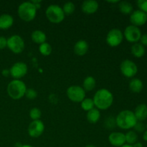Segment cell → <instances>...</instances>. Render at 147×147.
Here are the masks:
<instances>
[{
	"mask_svg": "<svg viewBox=\"0 0 147 147\" xmlns=\"http://www.w3.org/2000/svg\"><path fill=\"white\" fill-rule=\"evenodd\" d=\"M7 46V39L0 36V50L4 49Z\"/></svg>",
	"mask_w": 147,
	"mask_h": 147,
	"instance_id": "obj_34",
	"label": "cell"
},
{
	"mask_svg": "<svg viewBox=\"0 0 147 147\" xmlns=\"http://www.w3.org/2000/svg\"><path fill=\"white\" fill-rule=\"evenodd\" d=\"M139 10L147 14V0H138L136 1Z\"/></svg>",
	"mask_w": 147,
	"mask_h": 147,
	"instance_id": "obj_31",
	"label": "cell"
},
{
	"mask_svg": "<svg viewBox=\"0 0 147 147\" xmlns=\"http://www.w3.org/2000/svg\"><path fill=\"white\" fill-rule=\"evenodd\" d=\"M119 11L123 14H129L133 12V6L129 1H123L119 2Z\"/></svg>",
	"mask_w": 147,
	"mask_h": 147,
	"instance_id": "obj_24",
	"label": "cell"
},
{
	"mask_svg": "<svg viewBox=\"0 0 147 147\" xmlns=\"http://www.w3.org/2000/svg\"><path fill=\"white\" fill-rule=\"evenodd\" d=\"M24 41L18 34H14L7 39V47L14 54H20L24 49Z\"/></svg>",
	"mask_w": 147,
	"mask_h": 147,
	"instance_id": "obj_6",
	"label": "cell"
},
{
	"mask_svg": "<svg viewBox=\"0 0 147 147\" xmlns=\"http://www.w3.org/2000/svg\"><path fill=\"white\" fill-rule=\"evenodd\" d=\"M45 131V124L42 121H32L27 129L29 136L32 138H37L41 136Z\"/></svg>",
	"mask_w": 147,
	"mask_h": 147,
	"instance_id": "obj_12",
	"label": "cell"
},
{
	"mask_svg": "<svg viewBox=\"0 0 147 147\" xmlns=\"http://www.w3.org/2000/svg\"><path fill=\"white\" fill-rule=\"evenodd\" d=\"M123 36L128 42L131 43H137L142 37V32L139 27L134 25H129L125 29Z\"/></svg>",
	"mask_w": 147,
	"mask_h": 147,
	"instance_id": "obj_11",
	"label": "cell"
},
{
	"mask_svg": "<svg viewBox=\"0 0 147 147\" xmlns=\"http://www.w3.org/2000/svg\"><path fill=\"white\" fill-rule=\"evenodd\" d=\"M9 71L10 76L14 78V80H20L27 75L28 67L26 63L23 62H17L11 66Z\"/></svg>",
	"mask_w": 147,
	"mask_h": 147,
	"instance_id": "obj_10",
	"label": "cell"
},
{
	"mask_svg": "<svg viewBox=\"0 0 147 147\" xmlns=\"http://www.w3.org/2000/svg\"><path fill=\"white\" fill-rule=\"evenodd\" d=\"M20 147H34V146H31V145H28V144H26V145H22Z\"/></svg>",
	"mask_w": 147,
	"mask_h": 147,
	"instance_id": "obj_40",
	"label": "cell"
},
{
	"mask_svg": "<svg viewBox=\"0 0 147 147\" xmlns=\"http://www.w3.org/2000/svg\"><path fill=\"white\" fill-rule=\"evenodd\" d=\"M81 108L85 111H89L95 108V104L93 100L89 98H86L81 102Z\"/></svg>",
	"mask_w": 147,
	"mask_h": 147,
	"instance_id": "obj_26",
	"label": "cell"
},
{
	"mask_svg": "<svg viewBox=\"0 0 147 147\" xmlns=\"http://www.w3.org/2000/svg\"><path fill=\"white\" fill-rule=\"evenodd\" d=\"M98 3L95 0H86L81 5L82 11L87 14H93L98 9Z\"/></svg>",
	"mask_w": 147,
	"mask_h": 147,
	"instance_id": "obj_15",
	"label": "cell"
},
{
	"mask_svg": "<svg viewBox=\"0 0 147 147\" xmlns=\"http://www.w3.org/2000/svg\"><path fill=\"white\" fill-rule=\"evenodd\" d=\"M143 139L145 141V142H147V130L145 131L144 132Z\"/></svg>",
	"mask_w": 147,
	"mask_h": 147,
	"instance_id": "obj_38",
	"label": "cell"
},
{
	"mask_svg": "<svg viewBox=\"0 0 147 147\" xmlns=\"http://www.w3.org/2000/svg\"><path fill=\"white\" fill-rule=\"evenodd\" d=\"M147 21V15L146 13L141 10H136L131 14L130 22L132 25L140 27L146 24Z\"/></svg>",
	"mask_w": 147,
	"mask_h": 147,
	"instance_id": "obj_13",
	"label": "cell"
},
{
	"mask_svg": "<svg viewBox=\"0 0 147 147\" xmlns=\"http://www.w3.org/2000/svg\"><path fill=\"white\" fill-rule=\"evenodd\" d=\"M1 74H2V76H4V77H8L10 75L9 69H4V70L1 71Z\"/></svg>",
	"mask_w": 147,
	"mask_h": 147,
	"instance_id": "obj_36",
	"label": "cell"
},
{
	"mask_svg": "<svg viewBox=\"0 0 147 147\" xmlns=\"http://www.w3.org/2000/svg\"><path fill=\"white\" fill-rule=\"evenodd\" d=\"M141 44L143 46H147V34H144L143 35H142L140 39Z\"/></svg>",
	"mask_w": 147,
	"mask_h": 147,
	"instance_id": "obj_35",
	"label": "cell"
},
{
	"mask_svg": "<svg viewBox=\"0 0 147 147\" xmlns=\"http://www.w3.org/2000/svg\"><path fill=\"white\" fill-rule=\"evenodd\" d=\"M137 121H138L134 112L129 110L122 111L116 118V126L124 130H128L134 128Z\"/></svg>",
	"mask_w": 147,
	"mask_h": 147,
	"instance_id": "obj_2",
	"label": "cell"
},
{
	"mask_svg": "<svg viewBox=\"0 0 147 147\" xmlns=\"http://www.w3.org/2000/svg\"><path fill=\"white\" fill-rule=\"evenodd\" d=\"M105 126L108 128V129H113L116 126V119H113L112 117L108 118L105 121Z\"/></svg>",
	"mask_w": 147,
	"mask_h": 147,
	"instance_id": "obj_32",
	"label": "cell"
},
{
	"mask_svg": "<svg viewBox=\"0 0 147 147\" xmlns=\"http://www.w3.org/2000/svg\"><path fill=\"white\" fill-rule=\"evenodd\" d=\"M37 8L32 1H24L18 7V15L22 20L24 22H31L37 15Z\"/></svg>",
	"mask_w": 147,
	"mask_h": 147,
	"instance_id": "obj_4",
	"label": "cell"
},
{
	"mask_svg": "<svg viewBox=\"0 0 147 147\" xmlns=\"http://www.w3.org/2000/svg\"><path fill=\"white\" fill-rule=\"evenodd\" d=\"M120 70L123 76L133 78L138 72V67L134 62L130 60H125L120 65Z\"/></svg>",
	"mask_w": 147,
	"mask_h": 147,
	"instance_id": "obj_9",
	"label": "cell"
},
{
	"mask_svg": "<svg viewBox=\"0 0 147 147\" xmlns=\"http://www.w3.org/2000/svg\"><path fill=\"white\" fill-rule=\"evenodd\" d=\"M14 24V18L11 15L4 14L0 15V30H8Z\"/></svg>",
	"mask_w": 147,
	"mask_h": 147,
	"instance_id": "obj_17",
	"label": "cell"
},
{
	"mask_svg": "<svg viewBox=\"0 0 147 147\" xmlns=\"http://www.w3.org/2000/svg\"><path fill=\"white\" fill-rule=\"evenodd\" d=\"M109 142L113 146H122L126 144L125 134L121 132H112L109 136Z\"/></svg>",
	"mask_w": 147,
	"mask_h": 147,
	"instance_id": "obj_14",
	"label": "cell"
},
{
	"mask_svg": "<svg viewBox=\"0 0 147 147\" xmlns=\"http://www.w3.org/2000/svg\"><path fill=\"white\" fill-rule=\"evenodd\" d=\"M134 115L137 121H143L147 118V106L146 104H139L135 109Z\"/></svg>",
	"mask_w": 147,
	"mask_h": 147,
	"instance_id": "obj_18",
	"label": "cell"
},
{
	"mask_svg": "<svg viewBox=\"0 0 147 147\" xmlns=\"http://www.w3.org/2000/svg\"><path fill=\"white\" fill-rule=\"evenodd\" d=\"M146 129H147V125H146Z\"/></svg>",
	"mask_w": 147,
	"mask_h": 147,
	"instance_id": "obj_42",
	"label": "cell"
},
{
	"mask_svg": "<svg viewBox=\"0 0 147 147\" xmlns=\"http://www.w3.org/2000/svg\"><path fill=\"white\" fill-rule=\"evenodd\" d=\"M31 39L36 44L41 45L45 42L47 37L44 32L41 30H34L31 34Z\"/></svg>",
	"mask_w": 147,
	"mask_h": 147,
	"instance_id": "obj_19",
	"label": "cell"
},
{
	"mask_svg": "<svg viewBox=\"0 0 147 147\" xmlns=\"http://www.w3.org/2000/svg\"><path fill=\"white\" fill-rule=\"evenodd\" d=\"M7 93L11 98L20 100L25 96L27 86L20 80H13L7 86Z\"/></svg>",
	"mask_w": 147,
	"mask_h": 147,
	"instance_id": "obj_3",
	"label": "cell"
},
{
	"mask_svg": "<svg viewBox=\"0 0 147 147\" xmlns=\"http://www.w3.org/2000/svg\"><path fill=\"white\" fill-rule=\"evenodd\" d=\"M96 79L92 76H88L84 79L83 83V88L85 91H91L96 88Z\"/></svg>",
	"mask_w": 147,
	"mask_h": 147,
	"instance_id": "obj_23",
	"label": "cell"
},
{
	"mask_svg": "<svg viewBox=\"0 0 147 147\" xmlns=\"http://www.w3.org/2000/svg\"><path fill=\"white\" fill-rule=\"evenodd\" d=\"M85 147H96V146H94V145L88 144V145H87V146H86Z\"/></svg>",
	"mask_w": 147,
	"mask_h": 147,
	"instance_id": "obj_41",
	"label": "cell"
},
{
	"mask_svg": "<svg viewBox=\"0 0 147 147\" xmlns=\"http://www.w3.org/2000/svg\"><path fill=\"white\" fill-rule=\"evenodd\" d=\"M67 96L71 101L81 103L86 98V91L83 87L79 86H71L67 89Z\"/></svg>",
	"mask_w": 147,
	"mask_h": 147,
	"instance_id": "obj_7",
	"label": "cell"
},
{
	"mask_svg": "<svg viewBox=\"0 0 147 147\" xmlns=\"http://www.w3.org/2000/svg\"><path fill=\"white\" fill-rule=\"evenodd\" d=\"M41 111L38 108H32L30 111V116L32 120L33 121L40 120V117H41Z\"/></svg>",
	"mask_w": 147,
	"mask_h": 147,
	"instance_id": "obj_29",
	"label": "cell"
},
{
	"mask_svg": "<svg viewBox=\"0 0 147 147\" xmlns=\"http://www.w3.org/2000/svg\"><path fill=\"white\" fill-rule=\"evenodd\" d=\"M62 9H63L65 15H70V14H72L75 11L76 6H75V4L73 2L68 1V2H66L63 5Z\"/></svg>",
	"mask_w": 147,
	"mask_h": 147,
	"instance_id": "obj_28",
	"label": "cell"
},
{
	"mask_svg": "<svg viewBox=\"0 0 147 147\" xmlns=\"http://www.w3.org/2000/svg\"><path fill=\"white\" fill-rule=\"evenodd\" d=\"M39 51L43 56H48L52 53V47L49 43L44 42L39 46Z\"/></svg>",
	"mask_w": 147,
	"mask_h": 147,
	"instance_id": "obj_27",
	"label": "cell"
},
{
	"mask_svg": "<svg viewBox=\"0 0 147 147\" xmlns=\"http://www.w3.org/2000/svg\"><path fill=\"white\" fill-rule=\"evenodd\" d=\"M145 125L142 122H138L136 123V125L134 126V129H135V131L139 132V133H142V132L145 131Z\"/></svg>",
	"mask_w": 147,
	"mask_h": 147,
	"instance_id": "obj_33",
	"label": "cell"
},
{
	"mask_svg": "<svg viewBox=\"0 0 147 147\" xmlns=\"http://www.w3.org/2000/svg\"><path fill=\"white\" fill-rule=\"evenodd\" d=\"M93 100L96 109L98 110H106L113 104V96L110 90L102 88L96 91Z\"/></svg>",
	"mask_w": 147,
	"mask_h": 147,
	"instance_id": "obj_1",
	"label": "cell"
},
{
	"mask_svg": "<svg viewBox=\"0 0 147 147\" xmlns=\"http://www.w3.org/2000/svg\"><path fill=\"white\" fill-rule=\"evenodd\" d=\"M144 87L143 83L139 78H134L129 83V89L134 93H139Z\"/></svg>",
	"mask_w": 147,
	"mask_h": 147,
	"instance_id": "obj_20",
	"label": "cell"
},
{
	"mask_svg": "<svg viewBox=\"0 0 147 147\" xmlns=\"http://www.w3.org/2000/svg\"><path fill=\"white\" fill-rule=\"evenodd\" d=\"M132 146H133V147H143V145H142L141 142H136V143H135Z\"/></svg>",
	"mask_w": 147,
	"mask_h": 147,
	"instance_id": "obj_37",
	"label": "cell"
},
{
	"mask_svg": "<svg viewBox=\"0 0 147 147\" xmlns=\"http://www.w3.org/2000/svg\"><path fill=\"white\" fill-rule=\"evenodd\" d=\"M121 147H133V146H132V145L127 144H125L124 145H123V146H121Z\"/></svg>",
	"mask_w": 147,
	"mask_h": 147,
	"instance_id": "obj_39",
	"label": "cell"
},
{
	"mask_svg": "<svg viewBox=\"0 0 147 147\" xmlns=\"http://www.w3.org/2000/svg\"><path fill=\"white\" fill-rule=\"evenodd\" d=\"M123 40V34L119 29H112L108 32L106 41L109 46L115 47L119 46Z\"/></svg>",
	"mask_w": 147,
	"mask_h": 147,
	"instance_id": "obj_8",
	"label": "cell"
},
{
	"mask_svg": "<svg viewBox=\"0 0 147 147\" xmlns=\"http://www.w3.org/2000/svg\"><path fill=\"white\" fill-rule=\"evenodd\" d=\"M131 52L134 57L140 58L142 57L145 54V48L141 43H134L131 46Z\"/></svg>",
	"mask_w": 147,
	"mask_h": 147,
	"instance_id": "obj_22",
	"label": "cell"
},
{
	"mask_svg": "<svg viewBox=\"0 0 147 147\" xmlns=\"http://www.w3.org/2000/svg\"><path fill=\"white\" fill-rule=\"evenodd\" d=\"M125 138H126V143H127V144L134 145L137 142L138 135L134 131H129L125 134Z\"/></svg>",
	"mask_w": 147,
	"mask_h": 147,
	"instance_id": "obj_25",
	"label": "cell"
},
{
	"mask_svg": "<svg viewBox=\"0 0 147 147\" xmlns=\"http://www.w3.org/2000/svg\"><path fill=\"white\" fill-rule=\"evenodd\" d=\"M27 98L30 100H34L37 98V93L34 89L33 88H27V90H26L25 96Z\"/></svg>",
	"mask_w": 147,
	"mask_h": 147,
	"instance_id": "obj_30",
	"label": "cell"
},
{
	"mask_svg": "<svg viewBox=\"0 0 147 147\" xmlns=\"http://www.w3.org/2000/svg\"><path fill=\"white\" fill-rule=\"evenodd\" d=\"M87 120L90 123H96L100 118V111L96 108L89 111L87 113Z\"/></svg>",
	"mask_w": 147,
	"mask_h": 147,
	"instance_id": "obj_21",
	"label": "cell"
},
{
	"mask_svg": "<svg viewBox=\"0 0 147 147\" xmlns=\"http://www.w3.org/2000/svg\"><path fill=\"white\" fill-rule=\"evenodd\" d=\"M89 46L87 42L84 40H80L75 44L73 50L78 56H83L88 51Z\"/></svg>",
	"mask_w": 147,
	"mask_h": 147,
	"instance_id": "obj_16",
	"label": "cell"
},
{
	"mask_svg": "<svg viewBox=\"0 0 147 147\" xmlns=\"http://www.w3.org/2000/svg\"><path fill=\"white\" fill-rule=\"evenodd\" d=\"M47 20L53 24H59L65 19V14L61 7L57 4H50L45 11Z\"/></svg>",
	"mask_w": 147,
	"mask_h": 147,
	"instance_id": "obj_5",
	"label": "cell"
}]
</instances>
